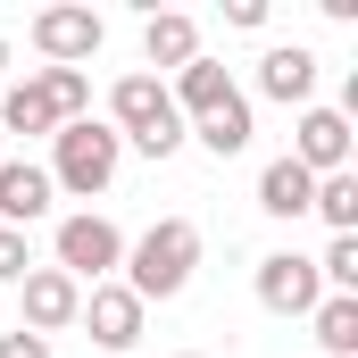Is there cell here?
<instances>
[{
    "mask_svg": "<svg viewBox=\"0 0 358 358\" xmlns=\"http://www.w3.org/2000/svg\"><path fill=\"white\" fill-rule=\"evenodd\" d=\"M192 267H200V225L192 217H159L134 250H125V292L150 308V300H176L183 283H192Z\"/></svg>",
    "mask_w": 358,
    "mask_h": 358,
    "instance_id": "obj_1",
    "label": "cell"
},
{
    "mask_svg": "<svg viewBox=\"0 0 358 358\" xmlns=\"http://www.w3.org/2000/svg\"><path fill=\"white\" fill-rule=\"evenodd\" d=\"M108 125H117V142H134L142 159H176L183 150V117H176V100H167L159 76H117Z\"/></svg>",
    "mask_w": 358,
    "mask_h": 358,
    "instance_id": "obj_2",
    "label": "cell"
},
{
    "mask_svg": "<svg viewBox=\"0 0 358 358\" xmlns=\"http://www.w3.org/2000/svg\"><path fill=\"white\" fill-rule=\"evenodd\" d=\"M117 159H125L117 125L108 117H76V125H59V167H50V183H67L76 200H92V192L117 183Z\"/></svg>",
    "mask_w": 358,
    "mask_h": 358,
    "instance_id": "obj_3",
    "label": "cell"
},
{
    "mask_svg": "<svg viewBox=\"0 0 358 358\" xmlns=\"http://www.w3.org/2000/svg\"><path fill=\"white\" fill-rule=\"evenodd\" d=\"M108 267H125V234L108 225V217H59V275H76V283H108Z\"/></svg>",
    "mask_w": 358,
    "mask_h": 358,
    "instance_id": "obj_4",
    "label": "cell"
},
{
    "mask_svg": "<svg viewBox=\"0 0 358 358\" xmlns=\"http://www.w3.org/2000/svg\"><path fill=\"white\" fill-rule=\"evenodd\" d=\"M292 159H300L308 176H350V117H342V108H300Z\"/></svg>",
    "mask_w": 358,
    "mask_h": 358,
    "instance_id": "obj_5",
    "label": "cell"
},
{
    "mask_svg": "<svg viewBox=\"0 0 358 358\" xmlns=\"http://www.w3.org/2000/svg\"><path fill=\"white\" fill-rule=\"evenodd\" d=\"M259 300H267L275 317H308V308L325 300L317 259H300V250H275V259H259Z\"/></svg>",
    "mask_w": 358,
    "mask_h": 358,
    "instance_id": "obj_6",
    "label": "cell"
},
{
    "mask_svg": "<svg viewBox=\"0 0 358 358\" xmlns=\"http://www.w3.org/2000/svg\"><path fill=\"white\" fill-rule=\"evenodd\" d=\"M76 325H92L100 350H134V342H142V300H134L125 283H92L84 308H76Z\"/></svg>",
    "mask_w": 358,
    "mask_h": 358,
    "instance_id": "obj_7",
    "label": "cell"
},
{
    "mask_svg": "<svg viewBox=\"0 0 358 358\" xmlns=\"http://www.w3.org/2000/svg\"><path fill=\"white\" fill-rule=\"evenodd\" d=\"M100 34H108V25H100L92 8H42V17H34V50H42L50 67L92 59V50H100Z\"/></svg>",
    "mask_w": 358,
    "mask_h": 358,
    "instance_id": "obj_8",
    "label": "cell"
},
{
    "mask_svg": "<svg viewBox=\"0 0 358 358\" xmlns=\"http://www.w3.org/2000/svg\"><path fill=\"white\" fill-rule=\"evenodd\" d=\"M76 308H84V283L59 267H34L25 275V334H59V325H76Z\"/></svg>",
    "mask_w": 358,
    "mask_h": 358,
    "instance_id": "obj_9",
    "label": "cell"
},
{
    "mask_svg": "<svg viewBox=\"0 0 358 358\" xmlns=\"http://www.w3.org/2000/svg\"><path fill=\"white\" fill-rule=\"evenodd\" d=\"M50 192L59 183L42 176V167H25V159H0V225H34V217H50Z\"/></svg>",
    "mask_w": 358,
    "mask_h": 358,
    "instance_id": "obj_10",
    "label": "cell"
},
{
    "mask_svg": "<svg viewBox=\"0 0 358 358\" xmlns=\"http://www.w3.org/2000/svg\"><path fill=\"white\" fill-rule=\"evenodd\" d=\"M259 92H267V100H283V108H292V100H308V92H317V50L275 42L267 59H259Z\"/></svg>",
    "mask_w": 358,
    "mask_h": 358,
    "instance_id": "obj_11",
    "label": "cell"
},
{
    "mask_svg": "<svg viewBox=\"0 0 358 358\" xmlns=\"http://www.w3.org/2000/svg\"><path fill=\"white\" fill-rule=\"evenodd\" d=\"M142 59H150V67H192V59H200V25H192L183 8H150V25H142Z\"/></svg>",
    "mask_w": 358,
    "mask_h": 358,
    "instance_id": "obj_12",
    "label": "cell"
},
{
    "mask_svg": "<svg viewBox=\"0 0 358 358\" xmlns=\"http://www.w3.org/2000/svg\"><path fill=\"white\" fill-rule=\"evenodd\" d=\"M167 100H176V117L183 108H192V117H217V108L234 100V76H225L217 59H192V67H176V92H167Z\"/></svg>",
    "mask_w": 358,
    "mask_h": 358,
    "instance_id": "obj_13",
    "label": "cell"
},
{
    "mask_svg": "<svg viewBox=\"0 0 358 358\" xmlns=\"http://www.w3.org/2000/svg\"><path fill=\"white\" fill-rule=\"evenodd\" d=\"M308 200H317V176H308L300 159H275L267 176H259V208L283 217V225H292V217H308Z\"/></svg>",
    "mask_w": 358,
    "mask_h": 358,
    "instance_id": "obj_14",
    "label": "cell"
},
{
    "mask_svg": "<svg viewBox=\"0 0 358 358\" xmlns=\"http://www.w3.org/2000/svg\"><path fill=\"white\" fill-rule=\"evenodd\" d=\"M308 317H317V350L325 358H358V292H325Z\"/></svg>",
    "mask_w": 358,
    "mask_h": 358,
    "instance_id": "obj_15",
    "label": "cell"
},
{
    "mask_svg": "<svg viewBox=\"0 0 358 358\" xmlns=\"http://www.w3.org/2000/svg\"><path fill=\"white\" fill-rule=\"evenodd\" d=\"M34 92L50 100V117H59V125L92 117V84H84V67H42V76H34Z\"/></svg>",
    "mask_w": 358,
    "mask_h": 358,
    "instance_id": "obj_16",
    "label": "cell"
},
{
    "mask_svg": "<svg viewBox=\"0 0 358 358\" xmlns=\"http://www.w3.org/2000/svg\"><path fill=\"white\" fill-rule=\"evenodd\" d=\"M200 142H208L217 159H242V150H250V100L234 92V100H225L217 117H200Z\"/></svg>",
    "mask_w": 358,
    "mask_h": 358,
    "instance_id": "obj_17",
    "label": "cell"
},
{
    "mask_svg": "<svg viewBox=\"0 0 358 358\" xmlns=\"http://www.w3.org/2000/svg\"><path fill=\"white\" fill-rule=\"evenodd\" d=\"M0 134H59V117H50V100L34 92V76L8 84V100H0Z\"/></svg>",
    "mask_w": 358,
    "mask_h": 358,
    "instance_id": "obj_18",
    "label": "cell"
},
{
    "mask_svg": "<svg viewBox=\"0 0 358 358\" xmlns=\"http://www.w3.org/2000/svg\"><path fill=\"white\" fill-rule=\"evenodd\" d=\"M334 234H358V176H317V200H308Z\"/></svg>",
    "mask_w": 358,
    "mask_h": 358,
    "instance_id": "obj_19",
    "label": "cell"
},
{
    "mask_svg": "<svg viewBox=\"0 0 358 358\" xmlns=\"http://www.w3.org/2000/svg\"><path fill=\"white\" fill-rule=\"evenodd\" d=\"M317 283H325V292H358V234H334V242H325Z\"/></svg>",
    "mask_w": 358,
    "mask_h": 358,
    "instance_id": "obj_20",
    "label": "cell"
},
{
    "mask_svg": "<svg viewBox=\"0 0 358 358\" xmlns=\"http://www.w3.org/2000/svg\"><path fill=\"white\" fill-rule=\"evenodd\" d=\"M34 275V250H25V234L17 225H0V283H25Z\"/></svg>",
    "mask_w": 358,
    "mask_h": 358,
    "instance_id": "obj_21",
    "label": "cell"
},
{
    "mask_svg": "<svg viewBox=\"0 0 358 358\" xmlns=\"http://www.w3.org/2000/svg\"><path fill=\"white\" fill-rule=\"evenodd\" d=\"M225 25H242V34H259V25H267V0H225Z\"/></svg>",
    "mask_w": 358,
    "mask_h": 358,
    "instance_id": "obj_22",
    "label": "cell"
},
{
    "mask_svg": "<svg viewBox=\"0 0 358 358\" xmlns=\"http://www.w3.org/2000/svg\"><path fill=\"white\" fill-rule=\"evenodd\" d=\"M0 358H50L42 334H0Z\"/></svg>",
    "mask_w": 358,
    "mask_h": 358,
    "instance_id": "obj_23",
    "label": "cell"
},
{
    "mask_svg": "<svg viewBox=\"0 0 358 358\" xmlns=\"http://www.w3.org/2000/svg\"><path fill=\"white\" fill-rule=\"evenodd\" d=\"M0 76H8V34H0Z\"/></svg>",
    "mask_w": 358,
    "mask_h": 358,
    "instance_id": "obj_24",
    "label": "cell"
},
{
    "mask_svg": "<svg viewBox=\"0 0 358 358\" xmlns=\"http://www.w3.org/2000/svg\"><path fill=\"white\" fill-rule=\"evenodd\" d=\"M0 159H8V134H0Z\"/></svg>",
    "mask_w": 358,
    "mask_h": 358,
    "instance_id": "obj_25",
    "label": "cell"
},
{
    "mask_svg": "<svg viewBox=\"0 0 358 358\" xmlns=\"http://www.w3.org/2000/svg\"><path fill=\"white\" fill-rule=\"evenodd\" d=\"M183 358H200V350H183Z\"/></svg>",
    "mask_w": 358,
    "mask_h": 358,
    "instance_id": "obj_26",
    "label": "cell"
}]
</instances>
